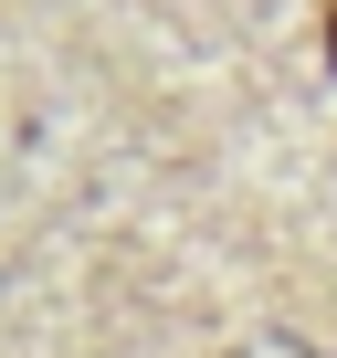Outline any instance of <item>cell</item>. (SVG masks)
Listing matches in <instances>:
<instances>
[{
  "label": "cell",
  "mask_w": 337,
  "mask_h": 358,
  "mask_svg": "<svg viewBox=\"0 0 337 358\" xmlns=\"http://www.w3.org/2000/svg\"><path fill=\"white\" fill-rule=\"evenodd\" d=\"M316 43H327V64H337V0H327V22H316Z\"/></svg>",
  "instance_id": "cell-1"
}]
</instances>
